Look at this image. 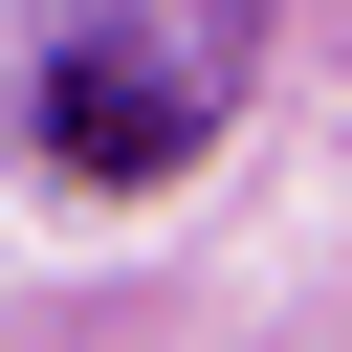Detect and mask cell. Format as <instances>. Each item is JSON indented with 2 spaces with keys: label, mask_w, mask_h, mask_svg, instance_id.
<instances>
[{
  "label": "cell",
  "mask_w": 352,
  "mask_h": 352,
  "mask_svg": "<svg viewBox=\"0 0 352 352\" xmlns=\"http://www.w3.org/2000/svg\"><path fill=\"white\" fill-rule=\"evenodd\" d=\"M198 110H220V66L176 44V66H66V110H44V132H66V176H176V154H198Z\"/></svg>",
  "instance_id": "obj_1"
}]
</instances>
